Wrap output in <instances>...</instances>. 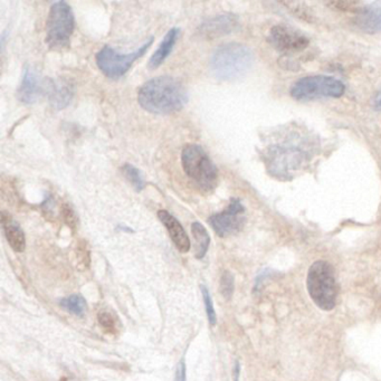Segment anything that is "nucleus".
Listing matches in <instances>:
<instances>
[{"label": "nucleus", "instance_id": "1", "mask_svg": "<svg viewBox=\"0 0 381 381\" xmlns=\"http://www.w3.org/2000/svg\"><path fill=\"white\" fill-rule=\"evenodd\" d=\"M139 103L153 114H170L181 110L188 102L185 85L171 76H158L142 85Z\"/></svg>", "mask_w": 381, "mask_h": 381}, {"label": "nucleus", "instance_id": "2", "mask_svg": "<svg viewBox=\"0 0 381 381\" xmlns=\"http://www.w3.org/2000/svg\"><path fill=\"white\" fill-rule=\"evenodd\" d=\"M254 63L249 47L238 43L224 44L217 47L211 58V71L222 81H233L249 72Z\"/></svg>", "mask_w": 381, "mask_h": 381}, {"label": "nucleus", "instance_id": "3", "mask_svg": "<svg viewBox=\"0 0 381 381\" xmlns=\"http://www.w3.org/2000/svg\"><path fill=\"white\" fill-rule=\"evenodd\" d=\"M306 282L310 296L320 309L330 311L335 308L338 286L333 266L324 260L315 262L310 267Z\"/></svg>", "mask_w": 381, "mask_h": 381}, {"label": "nucleus", "instance_id": "4", "mask_svg": "<svg viewBox=\"0 0 381 381\" xmlns=\"http://www.w3.org/2000/svg\"><path fill=\"white\" fill-rule=\"evenodd\" d=\"M181 163L186 175L194 180L202 191L214 190L218 180V171L200 145L185 147L181 153Z\"/></svg>", "mask_w": 381, "mask_h": 381}, {"label": "nucleus", "instance_id": "5", "mask_svg": "<svg viewBox=\"0 0 381 381\" xmlns=\"http://www.w3.org/2000/svg\"><path fill=\"white\" fill-rule=\"evenodd\" d=\"M74 25V15L69 3L65 1L53 3L46 21V43L48 46L52 49L69 47Z\"/></svg>", "mask_w": 381, "mask_h": 381}, {"label": "nucleus", "instance_id": "6", "mask_svg": "<svg viewBox=\"0 0 381 381\" xmlns=\"http://www.w3.org/2000/svg\"><path fill=\"white\" fill-rule=\"evenodd\" d=\"M344 92L346 87L342 82L326 76L300 78L291 87L292 98L298 101H309L318 98H340Z\"/></svg>", "mask_w": 381, "mask_h": 381}, {"label": "nucleus", "instance_id": "7", "mask_svg": "<svg viewBox=\"0 0 381 381\" xmlns=\"http://www.w3.org/2000/svg\"><path fill=\"white\" fill-rule=\"evenodd\" d=\"M152 43L153 37H150L147 43L136 49V52L129 53V54H120L116 49L107 45L96 54L98 67L107 78L113 80L122 78L130 69L133 63L147 52Z\"/></svg>", "mask_w": 381, "mask_h": 381}, {"label": "nucleus", "instance_id": "8", "mask_svg": "<svg viewBox=\"0 0 381 381\" xmlns=\"http://www.w3.org/2000/svg\"><path fill=\"white\" fill-rule=\"evenodd\" d=\"M245 220V208L240 200L233 198L225 211L209 218V224L218 236L227 237L242 231Z\"/></svg>", "mask_w": 381, "mask_h": 381}, {"label": "nucleus", "instance_id": "9", "mask_svg": "<svg viewBox=\"0 0 381 381\" xmlns=\"http://www.w3.org/2000/svg\"><path fill=\"white\" fill-rule=\"evenodd\" d=\"M303 153L292 148H271L267 153V166L272 175L278 178H290L303 163Z\"/></svg>", "mask_w": 381, "mask_h": 381}, {"label": "nucleus", "instance_id": "10", "mask_svg": "<svg viewBox=\"0 0 381 381\" xmlns=\"http://www.w3.org/2000/svg\"><path fill=\"white\" fill-rule=\"evenodd\" d=\"M269 43L282 54H296L309 46L306 35L293 27L276 25L269 32Z\"/></svg>", "mask_w": 381, "mask_h": 381}, {"label": "nucleus", "instance_id": "11", "mask_svg": "<svg viewBox=\"0 0 381 381\" xmlns=\"http://www.w3.org/2000/svg\"><path fill=\"white\" fill-rule=\"evenodd\" d=\"M46 94V80L30 67H25L21 83L18 87L17 96L24 104H34Z\"/></svg>", "mask_w": 381, "mask_h": 381}, {"label": "nucleus", "instance_id": "12", "mask_svg": "<svg viewBox=\"0 0 381 381\" xmlns=\"http://www.w3.org/2000/svg\"><path fill=\"white\" fill-rule=\"evenodd\" d=\"M240 28L238 17L233 14H222L215 17L207 18L202 21L198 29V33L202 37L213 39V38L222 37L225 35L236 32Z\"/></svg>", "mask_w": 381, "mask_h": 381}, {"label": "nucleus", "instance_id": "13", "mask_svg": "<svg viewBox=\"0 0 381 381\" xmlns=\"http://www.w3.org/2000/svg\"><path fill=\"white\" fill-rule=\"evenodd\" d=\"M355 24L368 34L381 32V3L362 5L355 12Z\"/></svg>", "mask_w": 381, "mask_h": 381}, {"label": "nucleus", "instance_id": "14", "mask_svg": "<svg viewBox=\"0 0 381 381\" xmlns=\"http://www.w3.org/2000/svg\"><path fill=\"white\" fill-rule=\"evenodd\" d=\"M74 94L72 84L64 80L46 78V94L49 104L56 110H62L71 103Z\"/></svg>", "mask_w": 381, "mask_h": 381}, {"label": "nucleus", "instance_id": "15", "mask_svg": "<svg viewBox=\"0 0 381 381\" xmlns=\"http://www.w3.org/2000/svg\"><path fill=\"white\" fill-rule=\"evenodd\" d=\"M158 217L161 220L162 224L165 225L168 233L170 235L173 244L176 245L177 249L181 253H187L190 249V240L188 237L187 233L182 227L181 224L178 222L176 217L168 213L167 211H160L158 213Z\"/></svg>", "mask_w": 381, "mask_h": 381}, {"label": "nucleus", "instance_id": "16", "mask_svg": "<svg viewBox=\"0 0 381 381\" xmlns=\"http://www.w3.org/2000/svg\"><path fill=\"white\" fill-rule=\"evenodd\" d=\"M1 224H3V233L6 236L9 245L17 253H21L26 249V240L23 229L19 227L17 222L12 220V217L3 213L1 215Z\"/></svg>", "mask_w": 381, "mask_h": 381}, {"label": "nucleus", "instance_id": "17", "mask_svg": "<svg viewBox=\"0 0 381 381\" xmlns=\"http://www.w3.org/2000/svg\"><path fill=\"white\" fill-rule=\"evenodd\" d=\"M180 30L177 27H173L166 35L163 41L160 44V46L158 47L154 54L151 56L148 63V67L150 69H156L161 65L163 62L166 61V58L169 56L171 51H172L175 44H176L177 39L179 37Z\"/></svg>", "mask_w": 381, "mask_h": 381}, {"label": "nucleus", "instance_id": "18", "mask_svg": "<svg viewBox=\"0 0 381 381\" xmlns=\"http://www.w3.org/2000/svg\"><path fill=\"white\" fill-rule=\"evenodd\" d=\"M191 233L194 236L195 246H196V257L202 260L205 256L211 244V237L205 227L200 222H193Z\"/></svg>", "mask_w": 381, "mask_h": 381}, {"label": "nucleus", "instance_id": "19", "mask_svg": "<svg viewBox=\"0 0 381 381\" xmlns=\"http://www.w3.org/2000/svg\"><path fill=\"white\" fill-rule=\"evenodd\" d=\"M60 305L69 313L82 318L87 311V303L82 295L73 294L69 298H64L60 301Z\"/></svg>", "mask_w": 381, "mask_h": 381}, {"label": "nucleus", "instance_id": "20", "mask_svg": "<svg viewBox=\"0 0 381 381\" xmlns=\"http://www.w3.org/2000/svg\"><path fill=\"white\" fill-rule=\"evenodd\" d=\"M125 176L127 177V180L132 184L133 187L136 188V190L141 191L142 189H145V184L143 177H142L141 172L139 170L138 168L133 167L132 165L123 166L122 168Z\"/></svg>", "mask_w": 381, "mask_h": 381}, {"label": "nucleus", "instance_id": "21", "mask_svg": "<svg viewBox=\"0 0 381 381\" xmlns=\"http://www.w3.org/2000/svg\"><path fill=\"white\" fill-rule=\"evenodd\" d=\"M202 290V299H204V304H205L206 313H207L208 321L211 326H216L217 317L216 311H215L214 304L211 300V293L208 291L205 285H200Z\"/></svg>", "mask_w": 381, "mask_h": 381}, {"label": "nucleus", "instance_id": "22", "mask_svg": "<svg viewBox=\"0 0 381 381\" xmlns=\"http://www.w3.org/2000/svg\"><path fill=\"white\" fill-rule=\"evenodd\" d=\"M220 293L226 300H231V295L234 293V277L229 272H224L220 277Z\"/></svg>", "mask_w": 381, "mask_h": 381}, {"label": "nucleus", "instance_id": "23", "mask_svg": "<svg viewBox=\"0 0 381 381\" xmlns=\"http://www.w3.org/2000/svg\"><path fill=\"white\" fill-rule=\"evenodd\" d=\"M98 324H101L107 333H114L116 331V319L112 313L101 311L98 315Z\"/></svg>", "mask_w": 381, "mask_h": 381}, {"label": "nucleus", "instance_id": "24", "mask_svg": "<svg viewBox=\"0 0 381 381\" xmlns=\"http://www.w3.org/2000/svg\"><path fill=\"white\" fill-rule=\"evenodd\" d=\"M283 6L287 7L290 12H294L296 16H299L300 18H303L305 21H312V15L311 12L308 10L303 3H282Z\"/></svg>", "mask_w": 381, "mask_h": 381}, {"label": "nucleus", "instance_id": "25", "mask_svg": "<svg viewBox=\"0 0 381 381\" xmlns=\"http://www.w3.org/2000/svg\"><path fill=\"white\" fill-rule=\"evenodd\" d=\"M328 6L338 10H344V12H357L362 5L359 3H351V1H333L328 3Z\"/></svg>", "mask_w": 381, "mask_h": 381}, {"label": "nucleus", "instance_id": "26", "mask_svg": "<svg viewBox=\"0 0 381 381\" xmlns=\"http://www.w3.org/2000/svg\"><path fill=\"white\" fill-rule=\"evenodd\" d=\"M78 260L80 265L87 267L90 264V256H89V251L84 247L83 245H78Z\"/></svg>", "mask_w": 381, "mask_h": 381}, {"label": "nucleus", "instance_id": "27", "mask_svg": "<svg viewBox=\"0 0 381 381\" xmlns=\"http://www.w3.org/2000/svg\"><path fill=\"white\" fill-rule=\"evenodd\" d=\"M64 220L67 222V225L74 227L76 225V217L74 211L67 205H64L63 209Z\"/></svg>", "mask_w": 381, "mask_h": 381}, {"label": "nucleus", "instance_id": "28", "mask_svg": "<svg viewBox=\"0 0 381 381\" xmlns=\"http://www.w3.org/2000/svg\"><path fill=\"white\" fill-rule=\"evenodd\" d=\"M176 381H187L186 380V364L184 360L180 361L177 367Z\"/></svg>", "mask_w": 381, "mask_h": 381}, {"label": "nucleus", "instance_id": "29", "mask_svg": "<svg viewBox=\"0 0 381 381\" xmlns=\"http://www.w3.org/2000/svg\"><path fill=\"white\" fill-rule=\"evenodd\" d=\"M373 107L375 110H381V90L377 93V96L373 98Z\"/></svg>", "mask_w": 381, "mask_h": 381}, {"label": "nucleus", "instance_id": "30", "mask_svg": "<svg viewBox=\"0 0 381 381\" xmlns=\"http://www.w3.org/2000/svg\"><path fill=\"white\" fill-rule=\"evenodd\" d=\"M234 375L235 381H238V379H240V364L237 361L236 364H235Z\"/></svg>", "mask_w": 381, "mask_h": 381}]
</instances>
